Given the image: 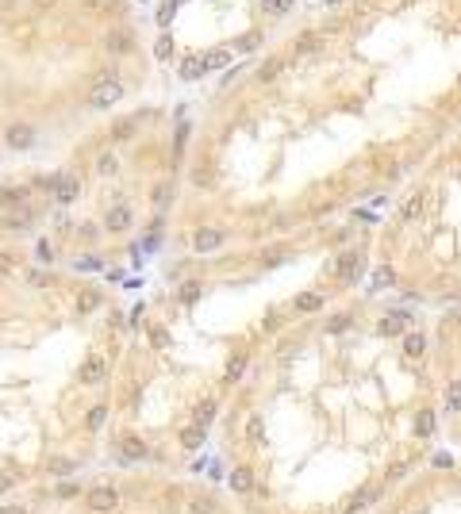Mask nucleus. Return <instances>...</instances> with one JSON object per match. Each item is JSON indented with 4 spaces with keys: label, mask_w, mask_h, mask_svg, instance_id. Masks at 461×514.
Returning a JSON list of instances; mask_svg holds the SVG:
<instances>
[{
    "label": "nucleus",
    "mask_w": 461,
    "mask_h": 514,
    "mask_svg": "<svg viewBox=\"0 0 461 514\" xmlns=\"http://www.w3.org/2000/svg\"><path fill=\"white\" fill-rule=\"evenodd\" d=\"M77 380L85 388H97V384H104L108 380V357H100V354H89L81 361V368H77Z\"/></svg>",
    "instance_id": "5"
},
{
    "label": "nucleus",
    "mask_w": 461,
    "mask_h": 514,
    "mask_svg": "<svg viewBox=\"0 0 461 514\" xmlns=\"http://www.w3.org/2000/svg\"><path fill=\"white\" fill-rule=\"evenodd\" d=\"M403 357H411V361L427 357V334H423V330H408V334H403Z\"/></svg>",
    "instance_id": "14"
},
{
    "label": "nucleus",
    "mask_w": 461,
    "mask_h": 514,
    "mask_svg": "<svg viewBox=\"0 0 461 514\" xmlns=\"http://www.w3.org/2000/svg\"><path fill=\"white\" fill-rule=\"evenodd\" d=\"M35 223V212L31 207H16V212H8V231H27V226Z\"/></svg>",
    "instance_id": "25"
},
{
    "label": "nucleus",
    "mask_w": 461,
    "mask_h": 514,
    "mask_svg": "<svg viewBox=\"0 0 461 514\" xmlns=\"http://www.w3.org/2000/svg\"><path fill=\"white\" fill-rule=\"evenodd\" d=\"M150 341H154V349H166V341H169V334H166V330H162V327H154V330H150Z\"/></svg>",
    "instance_id": "45"
},
{
    "label": "nucleus",
    "mask_w": 461,
    "mask_h": 514,
    "mask_svg": "<svg viewBox=\"0 0 461 514\" xmlns=\"http://www.w3.org/2000/svg\"><path fill=\"white\" fill-rule=\"evenodd\" d=\"M131 131H135V119H119L116 127H112V138L124 142V138H131Z\"/></svg>",
    "instance_id": "38"
},
{
    "label": "nucleus",
    "mask_w": 461,
    "mask_h": 514,
    "mask_svg": "<svg viewBox=\"0 0 461 514\" xmlns=\"http://www.w3.org/2000/svg\"><path fill=\"white\" fill-rule=\"evenodd\" d=\"M327 296L323 292H300V296L293 300V311H300V315H312V311H323Z\"/></svg>",
    "instance_id": "18"
},
{
    "label": "nucleus",
    "mask_w": 461,
    "mask_h": 514,
    "mask_svg": "<svg viewBox=\"0 0 461 514\" xmlns=\"http://www.w3.org/2000/svg\"><path fill=\"white\" fill-rule=\"evenodd\" d=\"M27 204V185H8V188H0V207H23Z\"/></svg>",
    "instance_id": "21"
},
{
    "label": "nucleus",
    "mask_w": 461,
    "mask_h": 514,
    "mask_svg": "<svg viewBox=\"0 0 461 514\" xmlns=\"http://www.w3.org/2000/svg\"><path fill=\"white\" fill-rule=\"evenodd\" d=\"M319 43H323V35H319V31H304L296 39V54H312V50H319Z\"/></svg>",
    "instance_id": "33"
},
{
    "label": "nucleus",
    "mask_w": 461,
    "mask_h": 514,
    "mask_svg": "<svg viewBox=\"0 0 461 514\" xmlns=\"http://www.w3.org/2000/svg\"><path fill=\"white\" fill-rule=\"evenodd\" d=\"M85 507L97 510V514H112L119 507V491L112 488V483H97V488L85 491Z\"/></svg>",
    "instance_id": "4"
},
{
    "label": "nucleus",
    "mask_w": 461,
    "mask_h": 514,
    "mask_svg": "<svg viewBox=\"0 0 461 514\" xmlns=\"http://www.w3.org/2000/svg\"><path fill=\"white\" fill-rule=\"evenodd\" d=\"M12 273H16V253L0 250V277H12Z\"/></svg>",
    "instance_id": "39"
},
{
    "label": "nucleus",
    "mask_w": 461,
    "mask_h": 514,
    "mask_svg": "<svg viewBox=\"0 0 461 514\" xmlns=\"http://www.w3.org/2000/svg\"><path fill=\"white\" fill-rule=\"evenodd\" d=\"M435 430H438V415L430 411V407H419L416 418H411V434H416L419 442H427V437H435Z\"/></svg>",
    "instance_id": "10"
},
{
    "label": "nucleus",
    "mask_w": 461,
    "mask_h": 514,
    "mask_svg": "<svg viewBox=\"0 0 461 514\" xmlns=\"http://www.w3.org/2000/svg\"><path fill=\"white\" fill-rule=\"evenodd\" d=\"M442 407H446V415H461V376L450 380L446 384V395H442Z\"/></svg>",
    "instance_id": "23"
},
{
    "label": "nucleus",
    "mask_w": 461,
    "mask_h": 514,
    "mask_svg": "<svg viewBox=\"0 0 461 514\" xmlns=\"http://www.w3.org/2000/svg\"><path fill=\"white\" fill-rule=\"evenodd\" d=\"M246 365H250V354H246V349H239V354L227 361V368H223V384H239L242 373H246Z\"/></svg>",
    "instance_id": "16"
},
{
    "label": "nucleus",
    "mask_w": 461,
    "mask_h": 514,
    "mask_svg": "<svg viewBox=\"0 0 461 514\" xmlns=\"http://www.w3.org/2000/svg\"><path fill=\"white\" fill-rule=\"evenodd\" d=\"M0 514H27V507H0Z\"/></svg>",
    "instance_id": "49"
},
{
    "label": "nucleus",
    "mask_w": 461,
    "mask_h": 514,
    "mask_svg": "<svg viewBox=\"0 0 461 514\" xmlns=\"http://www.w3.org/2000/svg\"><path fill=\"white\" fill-rule=\"evenodd\" d=\"M100 300H104V296H100L97 288L81 292V296H77V315H89V311H97V307H100Z\"/></svg>",
    "instance_id": "30"
},
{
    "label": "nucleus",
    "mask_w": 461,
    "mask_h": 514,
    "mask_svg": "<svg viewBox=\"0 0 461 514\" xmlns=\"http://www.w3.org/2000/svg\"><path fill=\"white\" fill-rule=\"evenodd\" d=\"M43 188L58 199V204H73V199L81 196V177L77 173H54L43 180Z\"/></svg>",
    "instance_id": "2"
},
{
    "label": "nucleus",
    "mask_w": 461,
    "mask_h": 514,
    "mask_svg": "<svg viewBox=\"0 0 461 514\" xmlns=\"http://www.w3.org/2000/svg\"><path fill=\"white\" fill-rule=\"evenodd\" d=\"M408 472H411V464L408 461H396L389 469V476H384V483H400V480H408Z\"/></svg>",
    "instance_id": "36"
},
{
    "label": "nucleus",
    "mask_w": 461,
    "mask_h": 514,
    "mask_svg": "<svg viewBox=\"0 0 461 514\" xmlns=\"http://www.w3.org/2000/svg\"><path fill=\"white\" fill-rule=\"evenodd\" d=\"M116 169H119L116 154H100V158H97V173H100V177H116Z\"/></svg>",
    "instance_id": "35"
},
{
    "label": "nucleus",
    "mask_w": 461,
    "mask_h": 514,
    "mask_svg": "<svg viewBox=\"0 0 461 514\" xmlns=\"http://www.w3.org/2000/svg\"><path fill=\"white\" fill-rule=\"evenodd\" d=\"M196 300H200V284H196V280L181 284V303H185V307H192Z\"/></svg>",
    "instance_id": "37"
},
{
    "label": "nucleus",
    "mask_w": 461,
    "mask_h": 514,
    "mask_svg": "<svg viewBox=\"0 0 461 514\" xmlns=\"http://www.w3.org/2000/svg\"><path fill=\"white\" fill-rule=\"evenodd\" d=\"M215 510H219L215 495H208V491H196V495H189V514H215Z\"/></svg>",
    "instance_id": "22"
},
{
    "label": "nucleus",
    "mask_w": 461,
    "mask_h": 514,
    "mask_svg": "<svg viewBox=\"0 0 461 514\" xmlns=\"http://www.w3.org/2000/svg\"><path fill=\"white\" fill-rule=\"evenodd\" d=\"M381 491H384V483H365V488L357 491L350 503H346L342 514H362L365 507H373V499H381Z\"/></svg>",
    "instance_id": "11"
},
{
    "label": "nucleus",
    "mask_w": 461,
    "mask_h": 514,
    "mask_svg": "<svg viewBox=\"0 0 461 514\" xmlns=\"http://www.w3.org/2000/svg\"><path fill=\"white\" fill-rule=\"evenodd\" d=\"M223 242H227V231H223V226H200V231L192 234L196 253H212V250H219Z\"/></svg>",
    "instance_id": "7"
},
{
    "label": "nucleus",
    "mask_w": 461,
    "mask_h": 514,
    "mask_svg": "<svg viewBox=\"0 0 461 514\" xmlns=\"http://www.w3.org/2000/svg\"><path fill=\"white\" fill-rule=\"evenodd\" d=\"M223 65H231V50H208L200 58V70L204 73H215V70H223Z\"/></svg>",
    "instance_id": "26"
},
{
    "label": "nucleus",
    "mask_w": 461,
    "mask_h": 514,
    "mask_svg": "<svg viewBox=\"0 0 461 514\" xmlns=\"http://www.w3.org/2000/svg\"><path fill=\"white\" fill-rule=\"evenodd\" d=\"M227 483H231V491L250 495L254 491V469H250V464H234L231 476H227Z\"/></svg>",
    "instance_id": "12"
},
{
    "label": "nucleus",
    "mask_w": 461,
    "mask_h": 514,
    "mask_svg": "<svg viewBox=\"0 0 461 514\" xmlns=\"http://www.w3.org/2000/svg\"><path fill=\"white\" fill-rule=\"evenodd\" d=\"M350 322H354L350 315H335L331 322H327V334H342V330H346V327H350Z\"/></svg>",
    "instance_id": "40"
},
{
    "label": "nucleus",
    "mask_w": 461,
    "mask_h": 514,
    "mask_svg": "<svg viewBox=\"0 0 461 514\" xmlns=\"http://www.w3.org/2000/svg\"><path fill=\"white\" fill-rule=\"evenodd\" d=\"M104 46H108V54H131L135 35H131V31H116V35H108V39H104Z\"/></svg>",
    "instance_id": "24"
},
{
    "label": "nucleus",
    "mask_w": 461,
    "mask_h": 514,
    "mask_svg": "<svg viewBox=\"0 0 461 514\" xmlns=\"http://www.w3.org/2000/svg\"><path fill=\"white\" fill-rule=\"evenodd\" d=\"M200 73H204V70H200V58H189V62L181 65V77H189V81L200 77Z\"/></svg>",
    "instance_id": "42"
},
{
    "label": "nucleus",
    "mask_w": 461,
    "mask_h": 514,
    "mask_svg": "<svg viewBox=\"0 0 461 514\" xmlns=\"http://www.w3.org/2000/svg\"><path fill=\"white\" fill-rule=\"evenodd\" d=\"M54 495H58V499H73V495H81V483H62Z\"/></svg>",
    "instance_id": "44"
},
{
    "label": "nucleus",
    "mask_w": 461,
    "mask_h": 514,
    "mask_svg": "<svg viewBox=\"0 0 461 514\" xmlns=\"http://www.w3.org/2000/svg\"><path fill=\"white\" fill-rule=\"evenodd\" d=\"M169 54H173V43H169V35H162V39H158V46H154V58L166 62Z\"/></svg>",
    "instance_id": "41"
},
{
    "label": "nucleus",
    "mask_w": 461,
    "mask_h": 514,
    "mask_svg": "<svg viewBox=\"0 0 461 514\" xmlns=\"http://www.w3.org/2000/svg\"><path fill=\"white\" fill-rule=\"evenodd\" d=\"M261 442H266V422H261V415H254L250 422H246V445H254V449H258Z\"/></svg>",
    "instance_id": "29"
},
{
    "label": "nucleus",
    "mask_w": 461,
    "mask_h": 514,
    "mask_svg": "<svg viewBox=\"0 0 461 514\" xmlns=\"http://www.w3.org/2000/svg\"><path fill=\"white\" fill-rule=\"evenodd\" d=\"M362 269H365V253L362 250H346V253L335 257V280L338 284H354L357 277H362Z\"/></svg>",
    "instance_id": "3"
},
{
    "label": "nucleus",
    "mask_w": 461,
    "mask_h": 514,
    "mask_svg": "<svg viewBox=\"0 0 461 514\" xmlns=\"http://www.w3.org/2000/svg\"><path fill=\"white\" fill-rule=\"evenodd\" d=\"M12 476H8V472H0V495H8V491H12Z\"/></svg>",
    "instance_id": "48"
},
{
    "label": "nucleus",
    "mask_w": 461,
    "mask_h": 514,
    "mask_svg": "<svg viewBox=\"0 0 461 514\" xmlns=\"http://www.w3.org/2000/svg\"><path fill=\"white\" fill-rule=\"evenodd\" d=\"M35 261H43V265L54 261V242L50 238H39V242H35Z\"/></svg>",
    "instance_id": "34"
},
{
    "label": "nucleus",
    "mask_w": 461,
    "mask_h": 514,
    "mask_svg": "<svg viewBox=\"0 0 461 514\" xmlns=\"http://www.w3.org/2000/svg\"><path fill=\"white\" fill-rule=\"evenodd\" d=\"M285 70V58H269V62H261V70H258V81L261 84H269V81H277V73Z\"/></svg>",
    "instance_id": "31"
},
{
    "label": "nucleus",
    "mask_w": 461,
    "mask_h": 514,
    "mask_svg": "<svg viewBox=\"0 0 461 514\" xmlns=\"http://www.w3.org/2000/svg\"><path fill=\"white\" fill-rule=\"evenodd\" d=\"M104 226H108V234H124L127 226H131V207H127V204H116V207H108V219H104Z\"/></svg>",
    "instance_id": "13"
},
{
    "label": "nucleus",
    "mask_w": 461,
    "mask_h": 514,
    "mask_svg": "<svg viewBox=\"0 0 461 514\" xmlns=\"http://www.w3.org/2000/svg\"><path fill=\"white\" fill-rule=\"evenodd\" d=\"M35 127L31 123H8L4 127V142H8V150H31L35 146Z\"/></svg>",
    "instance_id": "6"
},
{
    "label": "nucleus",
    "mask_w": 461,
    "mask_h": 514,
    "mask_svg": "<svg viewBox=\"0 0 461 514\" xmlns=\"http://www.w3.org/2000/svg\"><path fill=\"white\" fill-rule=\"evenodd\" d=\"M146 456H150V445L143 442V437H135V434L119 437V461L135 464V461H146Z\"/></svg>",
    "instance_id": "9"
},
{
    "label": "nucleus",
    "mask_w": 461,
    "mask_h": 514,
    "mask_svg": "<svg viewBox=\"0 0 461 514\" xmlns=\"http://www.w3.org/2000/svg\"><path fill=\"white\" fill-rule=\"evenodd\" d=\"M392 284H396V269H392V265H377L373 277H369V292L377 296V292H389Z\"/></svg>",
    "instance_id": "17"
},
{
    "label": "nucleus",
    "mask_w": 461,
    "mask_h": 514,
    "mask_svg": "<svg viewBox=\"0 0 461 514\" xmlns=\"http://www.w3.org/2000/svg\"><path fill=\"white\" fill-rule=\"evenodd\" d=\"M77 269H104V261H100V257H81V261H77Z\"/></svg>",
    "instance_id": "47"
},
{
    "label": "nucleus",
    "mask_w": 461,
    "mask_h": 514,
    "mask_svg": "<svg viewBox=\"0 0 461 514\" xmlns=\"http://www.w3.org/2000/svg\"><path fill=\"white\" fill-rule=\"evenodd\" d=\"M204 434H208V430H204V426H185V430H181V449H200V445H204Z\"/></svg>",
    "instance_id": "28"
},
{
    "label": "nucleus",
    "mask_w": 461,
    "mask_h": 514,
    "mask_svg": "<svg viewBox=\"0 0 461 514\" xmlns=\"http://www.w3.org/2000/svg\"><path fill=\"white\" fill-rule=\"evenodd\" d=\"M215 411H219V403H215L212 395H208V399H200V403H196V411H192V422L208 430V426L215 422Z\"/></svg>",
    "instance_id": "20"
},
{
    "label": "nucleus",
    "mask_w": 461,
    "mask_h": 514,
    "mask_svg": "<svg viewBox=\"0 0 461 514\" xmlns=\"http://www.w3.org/2000/svg\"><path fill=\"white\" fill-rule=\"evenodd\" d=\"M423 207H427V192L419 188L416 196H408V199L400 204V223H416V219L423 215Z\"/></svg>",
    "instance_id": "15"
},
{
    "label": "nucleus",
    "mask_w": 461,
    "mask_h": 514,
    "mask_svg": "<svg viewBox=\"0 0 461 514\" xmlns=\"http://www.w3.org/2000/svg\"><path fill=\"white\" fill-rule=\"evenodd\" d=\"M408 327H411L408 311H389V315L377 322V334L381 338H403V334H408Z\"/></svg>",
    "instance_id": "8"
},
{
    "label": "nucleus",
    "mask_w": 461,
    "mask_h": 514,
    "mask_svg": "<svg viewBox=\"0 0 461 514\" xmlns=\"http://www.w3.org/2000/svg\"><path fill=\"white\" fill-rule=\"evenodd\" d=\"M119 100H124V81H119L116 73L100 77L97 84H92V92H89V108L92 111H108L112 104H119Z\"/></svg>",
    "instance_id": "1"
},
{
    "label": "nucleus",
    "mask_w": 461,
    "mask_h": 514,
    "mask_svg": "<svg viewBox=\"0 0 461 514\" xmlns=\"http://www.w3.org/2000/svg\"><path fill=\"white\" fill-rule=\"evenodd\" d=\"M108 422V403H97V407H89V415H85V430L89 434H97L100 426Z\"/></svg>",
    "instance_id": "27"
},
{
    "label": "nucleus",
    "mask_w": 461,
    "mask_h": 514,
    "mask_svg": "<svg viewBox=\"0 0 461 514\" xmlns=\"http://www.w3.org/2000/svg\"><path fill=\"white\" fill-rule=\"evenodd\" d=\"M46 476H77V461H73V456H46Z\"/></svg>",
    "instance_id": "19"
},
{
    "label": "nucleus",
    "mask_w": 461,
    "mask_h": 514,
    "mask_svg": "<svg viewBox=\"0 0 461 514\" xmlns=\"http://www.w3.org/2000/svg\"><path fill=\"white\" fill-rule=\"evenodd\" d=\"M169 196H173V188H169V185H158V188H154V207H166Z\"/></svg>",
    "instance_id": "43"
},
{
    "label": "nucleus",
    "mask_w": 461,
    "mask_h": 514,
    "mask_svg": "<svg viewBox=\"0 0 461 514\" xmlns=\"http://www.w3.org/2000/svg\"><path fill=\"white\" fill-rule=\"evenodd\" d=\"M258 8H261L266 16H273V20H277V16L293 12V0H258Z\"/></svg>",
    "instance_id": "32"
},
{
    "label": "nucleus",
    "mask_w": 461,
    "mask_h": 514,
    "mask_svg": "<svg viewBox=\"0 0 461 514\" xmlns=\"http://www.w3.org/2000/svg\"><path fill=\"white\" fill-rule=\"evenodd\" d=\"M430 464H435V469H454V456H450V453H435V456H430Z\"/></svg>",
    "instance_id": "46"
}]
</instances>
